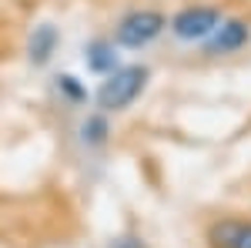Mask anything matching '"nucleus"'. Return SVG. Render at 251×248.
Segmentation results:
<instances>
[{"mask_svg": "<svg viewBox=\"0 0 251 248\" xmlns=\"http://www.w3.org/2000/svg\"><path fill=\"white\" fill-rule=\"evenodd\" d=\"M80 64H84L87 74L104 77V74H111L114 67H121L124 60H121V47L111 40V34H94L80 47Z\"/></svg>", "mask_w": 251, "mask_h": 248, "instance_id": "0eeeda50", "label": "nucleus"}, {"mask_svg": "<svg viewBox=\"0 0 251 248\" xmlns=\"http://www.w3.org/2000/svg\"><path fill=\"white\" fill-rule=\"evenodd\" d=\"M60 40L64 37H60V27L54 24V20H40V24H34L30 34H27V44H24L27 64L37 67V71L50 67L54 57H57V51H60Z\"/></svg>", "mask_w": 251, "mask_h": 248, "instance_id": "423d86ee", "label": "nucleus"}, {"mask_svg": "<svg viewBox=\"0 0 251 248\" xmlns=\"http://www.w3.org/2000/svg\"><path fill=\"white\" fill-rule=\"evenodd\" d=\"M208 248H251V218L245 215H221L204 228Z\"/></svg>", "mask_w": 251, "mask_h": 248, "instance_id": "39448f33", "label": "nucleus"}, {"mask_svg": "<svg viewBox=\"0 0 251 248\" xmlns=\"http://www.w3.org/2000/svg\"><path fill=\"white\" fill-rule=\"evenodd\" d=\"M164 34H168V14L161 7H151V3L127 7L124 14H117L114 27H111V40L121 51H134V54L154 47Z\"/></svg>", "mask_w": 251, "mask_h": 248, "instance_id": "f03ea898", "label": "nucleus"}, {"mask_svg": "<svg viewBox=\"0 0 251 248\" xmlns=\"http://www.w3.org/2000/svg\"><path fill=\"white\" fill-rule=\"evenodd\" d=\"M248 44H251V20L248 17H234V14H225L221 24L214 27V34L204 40L198 51H201V57H208V60H221V57L241 54Z\"/></svg>", "mask_w": 251, "mask_h": 248, "instance_id": "20e7f679", "label": "nucleus"}, {"mask_svg": "<svg viewBox=\"0 0 251 248\" xmlns=\"http://www.w3.org/2000/svg\"><path fill=\"white\" fill-rule=\"evenodd\" d=\"M114 138V124H111V114L104 111H87V114L77 121V141L87 148V151H104Z\"/></svg>", "mask_w": 251, "mask_h": 248, "instance_id": "6e6552de", "label": "nucleus"}, {"mask_svg": "<svg viewBox=\"0 0 251 248\" xmlns=\"http://www.w3.org/2000/svg\"><path fill=\"white\" fill-rule=\"evenodd\" d=\"M54 94L67 108H87L91 104V91H87V84L77 74H57L54 77Z\"/></svg>", "mask_w": 251, "mask_h": 248, "instance_id": "1a4fd4ad", "label": "nucleus"}, {"mask_svg": "<svg viewBox=\"0 0 251 248\" xmlns=\"http://www.w3.org/2000/svg\"><path fill=\"white\" fill-rule=\"evenodd\" d=\"M148 87H151V67L131 60V64L114 67L111 74L97 77V87L91 91V101L104 114H124L148 94Z\"/></svg>", "mask_w": 251, "mask_h": 248, "instance_id": "f257e3e1", "label": "nucleus"}, {"mask_svg": "<svg viewBox=\"0 0 251 248\" xmlns=\"http://www.w3.org/2000/svg\"><path fill=\"white\" fill-rule=\"evenodd\" d=\"M225 10L218 3H184L174 14H168V34L181 47H201L221 24Z\"/></svg>", "mask_w": 251, "mask_h": 248, "instance_id": "7ed1b4c3", "label": "nucleus"}, {"mask_svg": "<svg viewBox=\"0 0 251 248\" xmlns=\"http://www.w3.org/2000/svg\"><path fill=\"white\" fill-rule=\"evenodd\" d=\"M107 248H148V242L141 235H134V231H124V235H114L107 242Z\"/></svg>", "mask_w": 251, "mask_h": 248, "instance_id": "9d476101", "label": "nucleus"}]
</instances>
